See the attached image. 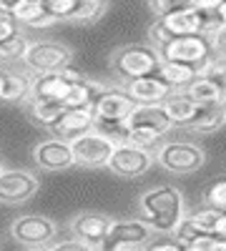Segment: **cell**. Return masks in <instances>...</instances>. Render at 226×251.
Segmentation results:
<instances>
[{"label":"cell","instance_id":"obj_1","mask_svg":"<svg viewBox=\"0 0 226 251\" xmlns=\"http://www.w3.org/2000/svg\"><path fill=\"white\" fill-rule=\"evenodd\" d=\"M141 219L158 234H176L186 219V201L176 186H156L138 199Z\"/></svg>","mask_w":226,"mask_h":251},{"label":"cell","instance_id":"obj_2","mask_svg":"<svg viewBox=\"0 0 226 251\" xmlns=\"http://www.w3.org/2000/svg\"><path fill=\"white\" fill-rule=\"evenodd\" d=\"M161 63H163V58H161V53L153 46L131 43V46L118 48L111 55V71L123 83H131V80H138V78L158 75Z\"/></svg>","mask_w":226,"mask_h":251},{"label":"cell","instance_id":"obj_3","mask_svg":"<svg viewBox=\"0 0 226 251\" xmlns=\"http://www.w3.org/2000/svg\"><path fill=\"white\" fill-rule=\"evenodd\" d=\"M126 128H128L126 143L151 151V146L166 136L174 128V123L166 116L163 106H136V111L126 121Z\"/></svg>","mask_w":226,"mask_h":251},{"label":"cell","instance_id":"obj_4","mask_svg":"<svg viewBox=\"0 0 226 251\" xmlns=\"http://www.w3.org/2000/svg\"><path fill=\"white\" fill-rule=\"evenodd\" d=\"M73 48L58 40H30L28 53L23 58V66L30 75H43V73H60L71 68Z\"/></svg>","mask_w":226,"mask_h":251},{"label":"cell","instance_id":"obj_5","mask_svg":"<svg viewBox=\"0 0 226 251\" xmlns=\"http://www.w3.org/2000/svg\"><path fill=\"white\" fill-rule=\"evenodd\" d=\"M156 161L166 169L169 174H194L206 163V151L196 143L189 141H169L156 151Z\"/></svg>","mask_w":226,"mask_h":251},{"label":"cell","instance_id":"obj_6","mask_svg":"<svg viewBox=\"0 0 226 251\" xmlns=\"http://www.w3.org/2000/svg\"><path fill=\"white\" fill-rule=\"evenodd\" d=\"M161 58L169 63H183V66H191L196 71H201L206 63L214 58V48L211 40L206 35H186V38H174L169 46H163Z\"/></svg>","mask_w":226,"mask_h":251},{"label":"cell","instance_id":"obj_7","mask_svg":"<svg viewBox=\"0 0 226 251\" xmlns=\"http://www.w3.org/2000/svg\"><path fill=\"white\" fill-rule=\"evenodd\" d=\"M151 226L143 219H116L106 241L98 251H121V249H143L151 244Z\"/></svg>","mask_w":226,"mask_h":251},{"label":"cell","instance_id":"obj_8","mask_svg":"<svg viewBox=\"0 0 226 251\" xmlns=\"http://www.w3.org/2000/svg\"><path fill=\"white\" fill-rule=\"evenodd\" d=\"M10 236L15 241H20L25 249L48 246L58 236V224L43 214H25V216H18L10 224Z\"/></svg>","mask_w":226,"mask_h":251},{"label":"cell","instance_id":"obj_9","mask_svg":"<svg viewBox=\"0 0 226 251\" xmlns=\"http://www.w3.org/2000/svg\"><path fill=\"white\" fill-rule=\"evenodd\" d=\"M40 188V181L28 169H3L0 171V203H25Z\"/></svg>","mask_w":226,"mask_h":251},{"label":"cell","instance_id":"obj_10","mask_svg":"<svg viewBox=\"0 0 226 251\" xmlns=\"http://www.w3.org/2000/svg\"><path fill=\"white\" fill-rule=\"evenodd\" d=\"M113 141H108L106 136H100L96 131L86 133L83 138H78L73 143V156H75V166H83V169H108V163L116 153Z\"/></svg>","mask_w":226,"mask_h":251},{"label":"cell","instance_id":"obj_11","mask_svg":"<svg viewBox=\"0 0 226 251\" xmlns=\"http://www.w3.org/2000/svg\"><path fill=\"white\" fill-rule=\"evenodd\" d=\"M86 75L75 71L73 66L60 71V73H43V75H33V86H30V98H40V100H55L63 103L68 91L73 88V83L83 80Z\"/></svg>","mask_w":226,"mask_h":251},{"label":"cell","instance_id":"obj_12","mask_svg":"<svg viewBox=\"0 0 226 251\" xmlns=\"http://www.w3.org/2000/svg\"><path fill=\"white\" fill-rule=\"evenodd\" d=\"M156 156L149 149H138L131 143H121L116 146V153L108 163V171H113L121 178H138L143 176L151 166H153Z\"/></svg>","mask_w":226,"mask_h":251},{"label":"cell","instance_id":"obj_13","mask_svg":"<svg viewBox=\"0 0 226 251\" xmlns=\"http://www.w3.org/2000/svg\"><path fill=\"white\" fill-rule=\"evenodd\" d=\"M113 221H116V219H111V216H106V214H98V211H80V214H75V216L71 219L68 228H71L73 239L86 241V244H91V246L98 249L100 244L106 241Z\"/></svg>","mask_w":226,"mask_h":251},{"label":"cell","instance_id":"obj_14","mask_svg":"<svg viewBox=\"0 0 226 251\" xmlns=\"http://www.w3.org/2000/svg\"><path fill=\"white\" fill-rule=\"evenodd\" d=\"M33 161L43 171H66V169H71V166H75L73 143L58 141V138L40 141L33 149Z\"/></svg>","mask_w":226,"mask_h":251},{"label":"cell","instance_id":"obj_15","mask_svg":"<svg viewBox=\"0 0 226 251\" xmlns=\"http://www.w3.org/2000/svg\"><path fill=\"white\" fill-rule=\"evenodd\" d=\"M136 106L138 103L123 88H106L98 96L93 113H96V121H128Z\"/></svg>","mask_w":226,"mask_h":251},{"label":"cell","instance_id":"obj_16","mask_svg":"<svg viewBox=\"0 0 226 251\" xmlns=\"http://www.w3.org/2000/svg\"><path fill=\"white\" fill-rule=\"evenodd\" d=\"M93 128H96L93 108H88V111H66L63 116L58 118V123L50 128V138L75 143L78 138H83L86 133H91Z\"/></svg>","mask_w":226,"mask_h":251},{"label":"cell","instance_id":"obj_17","mask_svg":"<svg viewBox=\"0 0 226 251\" xmlns=\"http://www.w3.org/2000/svg\"><path fill=\"white\" fill-rule=\"evenodd\" d=\"M3 10L15 20L18 25H28V28H50L58 20L48 13L46 3L40 0H18V3H3Z\"/></svg>","mask_w":226,"mask_h":251},{"label":"cell","instance_id":"obj_18","mask_svg":"<svg viewBox=\"0 0 226 251\" xmlns=\"http://www.w3.org/2000/svg\"><path fill=\"white\" fill-rule=\"evenodd\" d=\"M123 91H126L138 106H161L174 91L161 80V75H149V78H138L131 83H123Z\"/></svg>","mask_w":226,"mask_h":251},{"label":"cell","instance_id":"obj_19","mask_svg":"<svg viewBox=\"0 0 226 251\" xmlns=\"http://www.w3.org/2000/svg\"><path fill=\"white\" fill-rule=\"evenodd\" d=\"M161 106H163V111H166V116L171 118L174 126H186V128L196 121V116L201 111V106L196 100H191V96L186 91H174Z\"/></svg>","mask_w":226,"mask_h":251},{"label":"cell","instance_id":"obj_20","mask_svg":"<svg viewBox=\"0 0 226 251\" xmlns=\"http://www.w3.org/2000/svg\"><path fill=\"white\" fill-rule=\"evenodd\" d=\"M30 86H33V75L5 68V86H3V93H0V100L25 103L30 98Z\"/></svg>","mask_w":226,"mask_h":251},{"label":"cell","instance_id":"obj_21","mask_svg":"<svg viewBox=\"0 0 226 251\" xmlns=\"http://www.w3.org/2000/svg\"><path fill=\"white\" fill-rule=\"evenodd\" d=\"M25 111H28V116H30L38 126H43V128H48V131L58 123V118L66 113L63 103L40 100V98H28V100H25Z\"/></svg>","mask_w":226,"mask_h":251},{"label":"cell","instance_id":"obj_22","mask_svg":"<svg viewBox=\"0 0 226 251\" xmlns=\"http://www.w3.org/2000/svg\"><path fill=\"white\" fill-rule=\"evenodd\" d=\"M158 75H161V80L166 83L171 91H186L191 83L199 78V71L191 68V66H183V63H169V60H163Z\"/></svg>","mask_w":226,"mask_h":251},{"label":"cell","instance_id":"obj_23","mask_svg":"<svg viewBox=\"0 0 226 251\" xmlns=\"http://www.w3.org/2000/svg\"><path fill=\"white\" fill-rule=\"evenodd\" d=\"M186 93L191 96V100H196L201 108H206V106H219V103H226V96L224 91L216 86V83H211L209 78H196L191 86L186 88Z\"/></svg>","mask_w":226,"mask_h":251},{"label":"cell","instance_id":"obj_24","mask_svg":"<svg viewBox=\"0 0 226 251\" xmlns=\"http://www.w3.org/2000/svg\"><path fill=\"white\" fill-rule=\"evenodd\" d=\"M226 126V103H219V106H206L201 108L196 121L189 126L194 133H216L219 128Z\"/></svg>","mask_w":226,"mask_h":251},{"label":"cell","instance_id":"obj_25","mask_svg":"<svg viewBox=\"0 0 226 251\" xmlns=\"http://www.w3.org/2000/svg\"><path fill=\"white\" fill-rule=\"evenodd\" d=\"M28 46H30V40L25 38V33H18L8 40H0V68L13 60H23L28 53Z\"/></svg>","mask_w":226,"mask_h":251},{"label":"cell","instance_id":"obj_26","mask_svg":"<svg viewBox=\"0 0 226 251\" xmlns=\"http://www.w3.org/2000/svg\"><path fill=\"white\" fill-rule=\"evenodd\" d=\"M221 214H224V211H219V208L203 206V208H199V211L189 214V221L199 228L201 234H214V236H216V226H219Z\"/></svg>","mask_w":226,"mask_h":251},{"label":"cell","instance_id":"obj_27","mask_svg":"<svg viewBox=\"0 0 226 251\" xmlns=\"http://www.w3.org/2000/svg\"><path fill=\"white\" fill-rule=\"evenodd\" d=\"M106 10H108L106 0H80L73 23H96L106 15Z\"/></svg>","mask_w":226,"mask_h":251},{"label":"cell","instance_id":"obj_28","mask_svg":"<svg viewBox=\"0 0 226 251\" xmlns=\"http://www.w3.org/2000/svg\"><path fill=\"white\" fill-rule=\"evenodd\" d=\"M199 75L201 78H209L211 83H216V86L224 91V96H226V58H216L214 55L206 66L199 71Z\"/></svg>","mask_w":226,"mask_h":251},{"label":"cell","instance_id":"obj_29","mask_svg":"<svg viewBox=\"0 0 226 251\" xmlns=\"http://www.w3.org/2000/svg\"><path fill=\"white\" fill-rule=\"evenodd\" d=\"M43 3H46L48 13H50L55 20H68V23H73L80 0H43Z\"/></svg>","mask_w":226,"mask_h":251},{"label":"cell","instance_id":"obj_30","mask_svg":"<svg viewBox=\"0 0 226 251\" xmlns=\"http://www.w3.org/2000/svg\"><path fill=\"white\" fill-rule=\"evenodd\" d=\"M203 201H206V206H211V208L226 211V178H216V181L206 188Z\"/></svg>","mask_w":226,"mask_h":251},{"label":"cell","instance_id":"obj_31","mask_svg":"<svg viewBox=\"0 0 226 251\" xmlns=\"http://www.w3.org/2000/svg\"><path fill=\"white\" fill-rule=\"evenodd\" d=\"M226 241L214 236V234H199L194 241L186 244V251H224Z\"/></svg>","mask_w":226,"mask_h":251},{"label":"cell","instance_id":"obj_32","mask_svg":"<svg viewBox=\"0 0 226 251\" xmlns=\"http://www.w3.org/2000/svg\"><path fill=\"white\" fill-rule=\"evenodd\" d=\"M183 3H174V0H151L149 3V10L156 15V20H163V18H169L171 13H176Z\"/></svg>","mask_w":226,"mask_h":251},{"label":"cell","instance_id":"obj_33","mask_svg":"<svg viewBox=\"0 0 226 251\" xmlns=\"http://www.w3.org/2000/svg\"><path fill=\"white\" fill-rule=\"evenodd\" d=\"M50 251H98L96 246L86 244V241H78V239H68V241H55L50 246Z\"/></svg>","mask_w":226,"mask_h":251},{"label":"cell","instance_id":"obj_34","mask_svg":"<svg viewBox=\"0 0 226 251\" xmlns=\"http://www.w3.org/2000/svg\"><path fill=\"white\" fill-rule=\"evenodd\" d=\"M18 33H23V30H20V25L15 23L8 13H0V40H8V38H13Z\"/></svg>","mask_w":226,"mask_h":251},{"label":"cell","instance_id":"obj_35","mask_svg":"<svg viewBox=\"0 0 226 251\" xmlns=\"http://www.w3.org/2000/svg\"><path fill=\"white\" fill-rule=\"evenodd\" d=\"M209 40H211L214 55H216V58H226V23H221V28H219Z\"/></svg>","mask_w":226,"mask_h":251},{"label":"cell","instance_id":"obj_36","mask_svg":"<svg viewBox=\"0 0 226 251\" xmlns=\"http://www.w3.org/2000/svg\"><path fill=\"white\" fill-rule=\"evenodd\" d=\"M146 251H186V246H181L176 239L174 241H151Z\"/></svg>","mask_w":226,"mask_h":251},{"label":"cell","instance_id":"obj_37","mask_svg":"<svg viewBox=\"0 0 226 251\" xmlns=\"http://www.w3.org/2000/svg\"><path fill=\"white\" fill-rule=\"evenodd\" d=\"M216 236L226 241V211H224V214H221V219H219V226H216Z\"/></svg>","mask_w":226,"mask_h":251},{"label":"cell","instance_id":"obj_38","mask_svg":"<svg viewBox=\"0 0 226 251\" xmlns=\"http://www.w3.org/2000/svg\"><path fill=\"white\" fill-rule=\"evenodd\" d=\"M216 13H219V18H221V23H226V0L219 5V10H216Z\"/></svg>","mask_w":226,"mask_h":251},{"label":"cell","instance_id":"obj_39","mask_svg":"<svg viewBox=\"0 0 226 251\" xmlns=\"http://www.w3.org/2000/svg\"><path fill=\"white\" fill-rule=\"evenodd\" d=\"M3 86H5V68H0V93H3Z\"/></svg>","mask_w":226,"mask_h":251},{"label":"cell","instance_id":"obj_40","mask_svg":"<svg viewBox=\"0 0 226 251\" xmlns=\"http://www.w3.org/2000/svg\"><path fill=\"white\" fill-rule=\"evenodd\" d=\"M23 251H50L48 246H33V249H23Z\"/></svg>","mask_w":226,"mask_h":251},{"label":"cell","instance_id":"obj_41","mask_svg":"<svg viewBox=\"0 0 226 251\" xmlns=\"http://www.w3.org/2000/svg\"><path fill=\"white\" fill-rule=\"evenodd\" d=\"M121 251H146V246H143V249H121Z\"/></svg>","mask_w":226,"mask_h":251},{"label":"cell","instance_id":"obj_42","mask_svg":"<svg viewBox=\"0 0 226 251\" xmlns=\"http://www.w3.org/2000/svg\"><path fill=\"white\" fill-rule=\"evenodd\" d=\"M3 169H5V166H3V161H0V171H3Z\"/></svg>","mask_w":226,"mask_h":251},{"label":"cell","instance_id":"obj_43","mask_svg":"<svg viewBox=\"0 0 226 251\" xmlns=\"http://www.w3.org/2000/svg\"><path fill=\"white\" fill-rule=\"evenodd\" d=\"M0 13H5V10H3V3H0Z\"/></svg>","mask_w":226,"mask_h":251},{"label":"cell","instance_id":"obj_44","mask_svg":"<svg viewBox=\"0 0 226 251\" xmlns=\"http://www.w3.org/2000/svg\"><path fill=\"white\" fill-rule=\"evenodd\" d=\"M224 251H226V249H224Z\"/></svg>","mask_w":226,"mask_h":251}]
</instances>
